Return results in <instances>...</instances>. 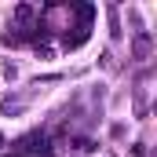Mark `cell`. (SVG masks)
<instances>
[{"mask_svg": "<svg viewBox=\"0 0 157 157\" xmlns=\"http://www.w3.org/2000/svg\"><path fill=\"white\" fill-rule=\"evenodd\" d=\"M106 11H110V33H113V37H121V22H117V7L110 4Z\"/></svg>", "mask_w": 157, "mask_h": 157, "instance_id": "cell-3", "label": "cell"}, {"mask_svg": "<svg viewBox=\"0 0 157 157\" xmlns=\"http://www.w3.org/2000/svg\"><path fill=\"white\" fill-rule=\"evenodd\" d=\"M51 143H48V135L44 132H29V135H22L18 143H15V157H51Z\"/></svg>", "mask_w": 157, "mask_h": 157, "instance_id": "cell-1", "label": "cell"}, {"mask_svg": "<svg viewBox=\"0 0 157 157\" xmlns=\"http://www.w3.org/2000/svg\"><path fill=\"white\" fill-rule=\"evenodd\" d=\"M0 146H4V135H0Z\"/></svg>", "mask_w": 157, "mask_h": 157, "instance_id": "cell-5", "label": "cell"}, {"mask_svg": "<svg viewBox=\"0 0 157 157\" xmlns=\"http://www.w3.org/2000/svg\"><path fill=\"white\" fill-rule=\"evenodd\" d=\"M4 77H7V80H15V77H18V70H15V62H4Z\"/></svg>", "mask_w": 157, "mask_h": 157, "instance_id": "cell-4", "label": "cell"}, {"mask_svg": "<svg viewBox=\"0 0 157 157\" xmlns=\"http://www.w3.org/2000/svg\"><path fill=\"white\" fill-rule=\"evenodd\" d=\"M154 55V37H150V29H135V40H132V59L135 62H146Z\"/></svg>", "mask_w": 157, "mask_h": 157, "instance_id": "cell-2", "label": "cell"}]
</instances>
